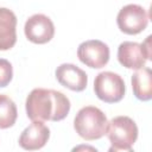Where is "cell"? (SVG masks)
<instances>
[{"mask_svg":"<svg viewBox=\"0 0 152 152\" xmlns=\"http://www.w3.org/2000/svg\"><path fill=\"white\" fill-rule=\"evenodd\" d=\"M25 107L32 121H61L69 114L70 101L61 91L36 88L27 95Z\"/></svg>","mask_w":152,"mask_h":152,"instance_id":"1","label":"cell"},{"mask_svg":"<svg viewBox=\"0 0 152 152\" xmlns=\"http://www.w3.org/2000/svg\"><path fill=\"white\" fill-rule=\"evenodd\" d=\"M107 125L108 120L104 113L94 106L81 108L74 119V128L84 140H96L102 138L106 134Z\"/></svg>","mask_w":152,"mask_h":152,"instance_id":"2","label":"cell"},{"mask_svg":"<svg viewBox=\"0 0 152 152\" xmlns=\"http://www.w3.org/2000/svg\"><path fill=\"white\" fill-rule=\"evenodd\" d=\"M106 135L112 145L110 151H131L138 139V126L129 116H115L108 122Z\"/></svg>","mask_w":152,"mask_h":152,"instance_id":"3","label":"cell"},{"mask_svg":"<svg viewBox=\"0 0 152 152\" xmlns=\"http://www.w3.org/2000/svg\"><path fill=\"white\" fill-rule=\"evenodd\" d=\"M125 82L119 74L102 71L96 75L94 81L95 95L103 102L116 103L125 96Z\"/></svg>","mask_w":152,"mask_h":152,"instance_id":"4","label":"cell"},{"mask_svg":"<svg viewBox=\"0 0 152 152\" xmlns=\"http://www.w3.org/2000/svg\"><path fill=\"white\" fill-rule=\"evenodd\" d=\"M148 19L150 17L144 7L129 4L119 11L116 24L121 32L126 34H138L147 27Z\"/></svg>","mask_w":152,"mask_h":152,"instance_id":"5","label":"cell"},{"mask_svg":"<svg viewBox=\"0 0 152 152\" xmlns=\"http://www.w3.org/2000/svg\"><path fill=\"white\" fill-rule=\"evenodd\" d=\"M78 59L89 68H103L109 61V48L101 40L91 39L83 42L77 49Z\"/></svg>","mask_w":152,"mask_h":152,"instance_id":"6","label":"cell"},{"mask_svg":"<svg viewBox=\"0 0 152 152\" xmlns=\"http://www.w3.org/2000/svg\"><path fill=\"white\" fill-rule=\"evenodd\" d=\"M26 38L34 44H45L53 38L55 26L52 20L44 14L31 15L24 26Z\"/></svg>","mask_w":152,"mask_h":152,"instance_id":"7","label":"cell"},{"mask_svg":"<svg viewBox=\"0 0 152 152\" xmlns=\"http://www.w3.org/2000/svg\"><path fill=\"white\" fill-rule=\"evenodd\" d=\"M55 74L59 84L72 91H82L87 88L88 76L86 71L75 64L63 63L57 66Z\"/></svg>","mask_w":152,"mask_h":152,"instance_id":"8","label":"cell"},{"mask_svg":"<svg viewBox=\"0 0 152 152\" xmlns=\"http://www.w3.org/2000/svg\"><path fill=\"white\" fill-rule=\"evenodd\" d=\"M50 138V129L44 121H32L19 137V145L24 150L34 151L45 146Z\"/></svg>","mask_w":152,"mask_h":152,"instance_id":"9","label":"cell"},{"mask_svg":"<svg viewBox=\"0 0 152 152\" xmlns=\"http://www.w3.org/2000/svg\"><path fill=\"white\" fill-rule=\"evenodd\" d=\"M118 61L127 69L138 70L145 66L148 58L141 44L137 42H124L118 48Z\"/></svg>","mask_w":152,"mask_h":152,"instance_id":"10","label":"cell"},{"mask_svg":"<svg viewBox=\"0 0 152 152\" xmlns=\"http://www.w3.org/2000/svg\"><path fill=\"white\" fill-rule=\"evenodd\" d=\"M17 43V17L6 8L0 7V51L10 50Z\"/></svg>","mask_w":152,"mask_h":152,"instance_id":"11","label":"cell"},{"mask_svg":"<svg viewBox=\"0 0 152 152\" xmlns=\"http://www.w3.org/2000/svg\"><path fill=\"white\" fill-rule=\"evenodd\" d=\"M132 89L135 97L140 101H150L152 99V71L144 66L138 69L131 78Z\"/></svg>","mask_w":152,"mask_h":152,"instance_id":"12","label":"cell"},{"mask_svg":"<svg viewBox=\"0 0 152 152\" xmlns=\"http://www.w3.org/2000/svg\"><path fill=\"white\" fill-rule=\"evenodd\" d=\"M18 116L17 106L12 99L0 94V128L6 129L15 124Z\"/></svg>","mask_w":152,"mask_h":152,"instance_id":"13","label":"cell"},{"mask_svg":"<svg viewBox=\"0 0 152 152\" xmlns=\"http://www.w3.org/2000/svg\"><path fill=\"white\" fill-rule=\"evenodd\" d=\"M13 77V68L12 64L4 58H0V88L8 86Z\"/></svg>","mask_w":152,"mask_h":152,"instance_id":"14","label":"cell"},{"mask_svg":"<svg viewBox=\"0 0 152 152\" xmlns=\"http://www.w3.org/2000/svg\"><path fill=\"white\" fill-rule=\"evenodd\" d=\"M151 38H152L151 36L146 37L145 42H142V44H141V46H142V49H144V51H145L148 61L151 59Z\"/></svg>","mask_w":152,"mask_h":152,"instance_id":"15","label":"cell"}]
</instances>
